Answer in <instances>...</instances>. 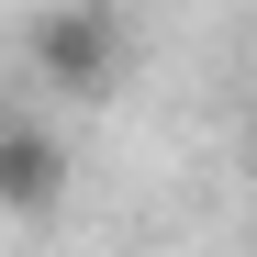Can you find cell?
<instances>
[{"mask_svg":"<svg viewBox=\"0 0 257 257\" xmlns=\"http://www.w3.org/2000/svg\"><path fill=\"white\" fill-rule=\"evenodd\" d=\"M34 78L67 101H112L123 90V12L112 0H56L34 23Z\"/></svg>","mask_w":257,"mask_h":257,"instance_id":"obj_1","label":"cell"},{"mask_svg":"<svg viewBox=\"0 0 257 257\" xmlns=\"http://www.w3.org/2000/svg\"><path fill=\"white\" fill-rule=\"evenodd\" d=\"M67 190V146L45 123H0V212H56Z\"/></svg>","mask_w":257,"mask_h":257,"instance_id":"obj_2","label":"cell"}]
</instances>
